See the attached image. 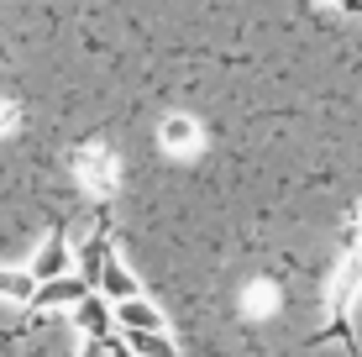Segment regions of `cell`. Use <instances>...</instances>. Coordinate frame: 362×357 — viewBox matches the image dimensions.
<instances>
[{
	"mask_svg": "<svg viewBox=\"0 0 362 357\" xmlns=\"http://www.w3.org/2000/svg\"><path fill=\"white\" fill-rule=\"evenodd\" d=\"M0 289H6V294H32V279H21V274H0Z\"/></svg>",
	"mask_w": 362,
	"mask_h": 357,
	"instance_id": "52a82bcc",
	"label": "cell"
},
{
	"mask_svg": "<svg viewBox=\"0 0 362 357\" xmlns=\"http://www.w3.org/2000/svg\"><path fill=\"white\" fill-rule=\"evenodd\" d=\"M95 284H105L110 294H116V300H136V279L116 263V257H105V268H100V279H95Z\"/></svg>",
	"mask_w": 362,
	"mask_h": 357,
	"instance_id": "277c9868",
	"label": "cell"
},
{
	"mask_svg": "<svg viewBox=\"0 0 362 357\" xmlns=\"http://www.w3.org/2000/svg\"><path fill=\"white\" fill-rule=\"evenodd\" d=\"M331 6H341L346 16H357V21H362V0H331Z\"/></svg>",
	"mask_w": 362,
	"mask_h": 357,
	"instance_id": "ba28073f",
	"label": "cell"
},
{
	"mask_svg": "<svg viewBox=\"0 0 362 357\" xmlns=\"http://www.w3.org/2000/svg\"><path fill=\"white\" fill-rule=\"evenodd\" d=\"M84 294H90L84 279H47V284L37 289V300L42 305H69V300H84Z\"/></svg>",
	"mask_w": 362,
	"mask_h": 357,
	"instance_id": "3957f363",
	"label": "cell"
},
{
	"mask_svg": "<svg viewBox=\"0 0 362 357\" xmlns=\"http://www.w3.org/2000/svg\"><path fill=\"white\" fill-rule=\"evenodd\" d=\"M64 268H69V242H64V226H53L47 231V242L37 247V257H32V279H64Z\"/></svg>",
	"mask_w": 362,
	"mask_h": 357,
	"instance_id": "6da1fadb",
	"label": "cell"
},
{
	"mask_svg": "<svg viewBox=\"0 0 362 357\" xmlns=\"http://www.w3.org/2000/svg\"><path fill=\"white\" fill-rule=\"evenodd\" d=\"M79 321L90 326V331H105V305H100V300H90V305L79 310Z\"/></svg>",
	"mask_w": 362,
	"mask_h": 357,
	"instance_id": "8992f818",
	"label": "cell"
},
{
	"mask_svg": "<svg viewBox=\"0 0 362 357\" xmlns=\"http://www.w3.org/2000/svg\"><path fill=\"white\" fill-rule=\"evenodd\" d=\"M352 231H357V237H362V211H357V216H352Z\"/></svg>",
	"mask_w": 362,
	"mask_h": 357,
	"instance_id": "9c48e42d",
	"label": "cell"
},
{
	"mask_svg": "<svg viewBox=\"0 0 362 357\" xmlns=\"http://www.w3.org/2000/svg\"><path fill=\"white\" fill-rule=\"evenodd\" d=\"M105 257H110V226H100L90 242L79 247V268H84V284H95L100 279V268H105Z\"/></svg>",
	"mask_w": 362,
	"mask_h": 357,
	"instance_id": "7a4b0ae2",
	"label": "cell"
},
{
	"mask_svg": "<svg viewBox=\"0 0 362 357\" xmlns=\"http://www.w3.org/2000/svg\"><path fill=\"white\" fill-rule=\"evenodd\" d=\"M121 315H127L136 331H153V326H158V310H153L147 300H121Z\"/></svg>",
	"mask_w": 362,
	"mask_h": 357,
	"instance_id": "5b68a950",
	"label": "cell"
}]
</instances>
